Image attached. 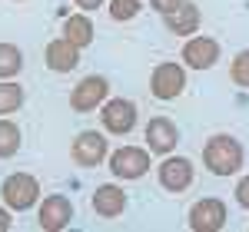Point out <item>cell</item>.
<instances>
[{
  "instance_id": "obj_1",
  "label": "cell",
  "mask_w": 249,
  "mask_h": 232,
  "mask_svg": "<svg viewBox=\"0 0 249 232\" xmlns=\"http://www.w3.org/2000/svg\"><path fill=\"white\" fill-rule=\"evenodd\" d=\"M203 163H206V169H210L213 176L239 173V166H243V146H239V139H232V136H226V133L206 139V146H203Z\"/></svg>"
},
{
  "instance_id": "obj_2",
  "label": "cell",
  "mask_w": 249,
  "mask_h": 232,
  "mask_svg": "<svg viewBox=\"0 0 249 232\" xmlns=\"http://www.w3.org/2000/svg\"><path fill=\"white\" fill-rule=\"evenodd\" d=\"M3 193V206L14 209V213H27L40 202V182L30 173H10L0 186Z\"/></svg>"
},
{
  "instance_id": "obj_3",
  "label": "cell",
  "mask_w": 249,
  "mask_h": 232,
  "mask_svg": "<svg viewBox=\"0 0 249 232\" xmlns=\"http://www.w3.org/2000/svg\"><path fill=\"white\" fill-rule=\"evenodd\" d=\"M110 173L116 179H143L150 173V149L140 146H120L110 153Z\"/></svg>"
},
{
  "instance_id": "obj_4",
  "label": "cell",
  "mask_w": 249,
  "mask_h": 232,
  "mask_svg": "<svg viewBox=\"0 0 249 232\" xmlns=\"http://www.w3.org/2000/svg\"><path fill=\"white\" fill-rule=\"evenodd\" d=\"M226 226V202L223 199H199V202H193L190 209V229L193 232H219Z\"/></svg>"
},
{
  "instance_id": "obj_5",
  "label": "cell",
  "mask_w": 249,
  "mask_h": 232,
  "mask_svg": "<svg viewBox=\"0 0 249 232\" xmlns=\"http://www.w3.org/2000/svg\"><path fill=\"white\" fill-rule=\"evenodd\" d=\"M100 123H103V130H107V133H116V136L133 133V126H136V106L130 103V99H123V97L107 99V103H103V113H100Z\"/></svg>"
},
{
  "instance_id": "obj_6",
  "label": "cell",
  "mask_w": 249,
  "mask_h": 232,
  "mask_svg": "<svg viewBox=\"0 0 249 232\" xmlns=\"http://www.w3.org/2000/svg\"><path fill=\"white\" fill-rule=\"evenodd\" d=\"M186 86V70L183 63H160L150 77V90L156 99H176Z\"/></svg>"
},
{
  "instance_id": "obj_7",
  "label": "cell",
  "mask_w": 249,
  "mask_h": 232,
  "mask_svg": "<svg viewBox=\"0 0 249 232\" xmlns=\"http://www.w3.org/2000/svg\"><path fill=\"white\" fill-rule=\"evenodd\" d=\"M70 156H73V163L83 166V169H96V166L107 159V139L96 133V130H83V133L73 139Z\"/></svg>"
},
{
  "instance_id": "obj_8",
  "label": "cell",
  "mask_w": 249,
  "mask_h": 232,
  "mask_svg": "<svg viewBox=\"0 0 249 232\" xmlns=\"http://www.w3.org/2000/svg\"><path fill=\"white\" fill-rule=\"evenodd\" d=\"M37 219H40V229L43 232H63L70 226V219H73V202H70L67 196H60V193L47 196V199L40 202Z\"/></svg>"
},
{
  "instance_id": "obj_9",
  "label": "cell",
  "mask_w": 249,
  "mask_h": 232,
  "mask_svg": "<svg viewBox=\"0 0 249 232\" xmlns=\"http://www.w3.org/2000/svg\"><path fill=\"white\" fill-rule=\"evenodd\" d=\"M107 93H110V83H107L103 77H87V80H80L77 86H73L70 106H73L77 113H90V110H96V106L107 103Z\"/></svg>"
},
{
  "instance_id": "obj_10",
  "label": "cell",
  "mask_w": 249,
  "mask_h": 232,
  "mask_svg": "<svg viewBox=\"0 0 249 232\" xmlns=\"http://www.w3.org/2000/svg\"><path fill=\"white\" fill-rule=\"evenodd\" d=\"M179 143V130L170 116H153L146 123V149L156 156H170Z\"/></svg>"
},
{
  "instance_id": "obj_11",
  "label": "cell",
  "mask_w": 249,
  "mask_h": 232,
  "mask_svg": "<svg viewBox=\"0 0 249 232\" xmlns=\"http://www.w3.org/2000/svg\"><path fill=\"white\" fill-rule=\"evenodd\" d=\"M193 163L186 156H170L166 163H160V186L166 193H186L193 186Z\"/></svg>"
},
{
  "instance_id": "obj_12",
  "label": "cell",
  "mask_w": 249,
  "mask_h": 232,
  "mask_svg": "<svg viewBox=\"0 0 249 232\" xmlns=\"http://www.w3.org/2000/svg\"><path fill=\"white\" fill-rule=\"evenodd\" d=\"M219 60V43L213 37H190L183 43V63L190 70H210Z\"/></svg>"
},
{
  "instance_id": "obj_13",
  "label": "cell",
  "mask_w": 249,
  "mask_h": 232,
  "mask_svg": "<svg viewBox=\"0 0 249 232\" xmlns=\"http://www.w3.org/2000/svg\"><path fill=\"white\" fill-rule=\"evenodd\" d=\"M93 213L100 219H116V215L126 213V193L120 189V186H100L93 193Z\"/></svg>"
},
{
  "instance_id": "obj_14",
  "label": "cell",
  "mask_w": 249,
  "mask_h": 232,
  "mask_svg": "<svg viewBox=\"0 0 249 232\" xmlns=\"http://www.w3.org/2000/svg\"><path fill=\"white\" fill-rule=\"evenodd\" d=\"M77 60H80V47L70 43L67 37L53 40V43L47 47V66H50L53 73H70V70L77 66Z\"/></svg>"
},
{
  "instance_id": "obj_15",
  "label": "cell",
  "mask_w": 249,
  "mask_h": 232,
  "mask_svg": "<svg viewBox=\"0 0 249 232\" xmlns=\"http://www.w3.org/2000/svg\"><path fill=\"white\" fill-rule=\"evenodd\" d=\"M163 20H166V30H170V33H179V37L199 30V10H196L193 3H179L176 10L163 14Z\"/></svg>"
},
{
  "instance_id": "obj_16",
  "label": "cell",
  "mask_w": 249,
  "mask_h": 232,
  "mask_svg": "<svg viewBox=\"0 0 249 232\" xmlns=\"http://www.w3.org/2000/svg\"><path fill=\"white\" fill-rule=\"evenodd\" d=\"M63 37L70 40V43H77L80 50H83V47H90V43H93V20L83 17V14L67 17V23H63Z\"/></svg>"
},
{
  "instance_id": "obj_17",
  "label": "cell",
  "mask_w": 249,
  "mask_h": 232,
  "mask_svg": "<svg viewBox=\"0 0 249 232\" xmlns=\"http://www.w3.org/2000/svg\"><path fill=\"white\" fill-rule=\"evenodd\" d=\"M23 70V53L14 43H0V80H14Z\"/></svg>"
},
{
  "instance_id": "obj_18",
  "label": "cell",
  "mask_w": 249,
  "mask_h": 232,
  "mask_svg": "<svg viewBox=\"0 0 249 232\" xmlns=\"http://www.w3.org/2000/svg\"><path fill=\"white\" fill-rule=\"evenodd\" d=\"M23 106V86L14 80H0V116L17 113Z\"/></svg>"
},
{
  "instance_id": "obj_19",
  "label": "cell",
  "mask_w": 249,
  "mask_h": 232,
  "mask_svg": "<svg viewBox=\"0 0 249 232\" xmlns=\"http://www.w3.org/2000/svg\"><path fill=\"white\" fill-rule=\"evenodd\" d=\"M20 149V126L14 119H3L0 116V159H10Z\"/></svg>"
},
{
  "instance_id": "obj_20",
  "label": "cell",
  "mask_w": 249,
  "mask_h": 232,
  "mask_svg": "<svg viewBox=\"0 0 249 232\" xmlns=\"http://www.w3.org/2000/svg\"><path fill=\"white\" fill-rule=\"evenodd\" d=\"M230 77H232V83H236V86H243V90H249V50H239V53L232 57Z\"/></svg>"
},
{
  "instance_id": "obj_21",
  "label": "cell",
  "mask_w": 249,
  "mask_h": 232,
  "mask_svg": "<svg viewBox=\"0 0 249 232\" xmlns=\"http://www.w3.org/2000/svg\"><path fill=\"white\" fill-rule=\"evenodd\" d=\"M140 14V0H110V17L113 20H133Z\"/></svg>"
},
{
  "instance_id": "obj_22",
  "label": "cell",
  "mask_w": 249,
  "mask_h": 232,
  "mask_svg": "<svg viewBox=\"0 0 249 232\" xmlns=\"http://www.w3.org/2000/svg\"><path fill=\"white\" fill-rule=\"evenodd\" d=\"M236 202H239L243 209H249V176H243V179L236 182Z\"/></svg>"
},
{
  "instance_id": "obj_23",
  "label": "cell",
  "mask_w": 249,
  "mask_h": 232,
  "mask_svg": "<svg viewBox=\"0 0 249 232\" xmlns=\"http://www.w3.org/2000/svg\"><path fill=\"white\" fill-rule=\"evenodd\" d=\"M150 3H153L160 14H170V10H176V7H179V3H186V0H150Z\"/></svg>"
},
{
  "instance_id": "obj_24",
  "label": "cell",
  "mask_w": 249,
  "mask_h": 232,
  "mask_svg": "<svg viewBox=\"0 0 249 232\" xmlns=\"http://www.w3.org/2000/svg\"><path fill=\"white\" fill-rule=\"evenodd\" d=\"M14 226V219H10V209H0V232H7Z\"/></svg>"
},
{
  "instance_id": "obj_25",
  "label": "cell",
  "mask_w": 249,
  "mask_h": 232,
  "mask_svg": "<svg viewBox=\"0 0 249 232\" xmlns=\"http://www.w3.org/2000/svg\"><path fill=\"white\" fill-rule=\"evenodd\" d=\"M80 10H96V7H103V0H73Z\"/></svg>"
}]
</instances>
